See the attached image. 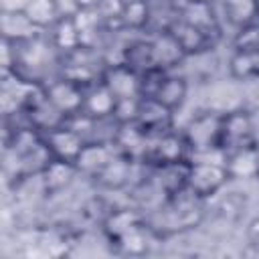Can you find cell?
I'll list each match as a JSON object with an SVG mask.
<instances>
[{
  "label": "cell",
  "instance_id": "6da1fadb",
  "mask_svg": "<svg viewBox=\"0 0 259 259\" xmlns=\"http://www.w3.org/2000/svg\"><path fill=\"white\" fill-rule=\"evenodd\" d=\"M190 144V152L221 146L223 113L210 107H196L190 117L178 125ZM223 148V146H221Z\"/></svg>",
  "mask_w": 259,
  "mask_h": 259
},
{
  "label": "cell",
  "instance_id": "7a4b0ae2",
  "mask_svg": "<svg viewBox=\"0 0 259 259\" xmlns=\"http://www.w3.org/2000/svg\"><path fill=\"white\" fill-rule=\"evenodd\" d=\"M229 184H231V174L227 170V164H217V162H190L186 188L194 196H198V198H202V200L208 202L221 190H225Z\"/></svg>",
  "mask_w": 259,
  "mask_h": 259
},
{
  "label": "cell",
  "instance_id": "3957f363",
  "mask_svg": "<svg viewBox=\"0 0 259 259\" xmlns=\"http://www.w3.org/2000/svg\"><path fill=\"white\" fill-rule=\"evenodd\" d=\"M257 144V130L253 111L249 107H237L223 113V132H221V146L229 154L233 150Z\"/></svg>",
  "mask_w": 259,
  "mask_h": 259
},
{
  "label": "cell",
  "instance_id": "277c9868",
  "mask_svg": "<svg viewBox=\"0 0 259 259\" xmlns=\"http://www.w3.org/2000/svg\"><path fill=\"white\" fill-rule=\"evenodd\" d=\"M47 99L65 115L73 117L83 113V101H85V87L71 81L69 77L57 73L49 81L42 83Z\"/></svg>",
  "mask_w": 259,
  "mask_h": 259
},
{
  "label": "cell",
  "instance_id": "5b68a950",
  "mask_svg": "<svg viewBox=\"0 0 259 259\" xmlns=\"http://www.w3.org/2000/svg\"><path fill=\"white\" fill-rule=\"evenodd\" d=\"M188 158H190V144L180 127H170L162 134L152 136L148 158H146L148 164L158 166V164L182 162Z\"/></svg>",
  "mask_w": 259,
  "mask_h": 259
},
{
  "label": "cell",
  "instance_id": "8992f818",
  "mask_svg": "<svg viewBox=\"0 0 259 259\" xmlns=\"http://www.w3.org/2000/svg\"><path fill=\"white\" fill-rule=\"evenodd\" d=\"M190 89H192V81L180 69L178 71H164L160 75L152 95H146V97H154L162 105L172 109L174 113H180L188 103Z\"/></svg>",
  "mask_w": 259,
  "mask_h": 259
},
{
  "label": "cell",
  "instance_id": "52a82bcc",
  "mask_svg": "<svg viewBox=\"0 0 259 259\" xmlns=\"http://www.w3.org/2000/svg\"><path fill=\"white\" fill-rule=\"evenodd\" d=\"M178 18H182L184 22L200 28L202 32L210 34L217 40L223 38V26L225 24L221 20L217 0H188L180 8Z\"/></svg>",
  "mask_w": 259,
  "mask_h": 259
},
{
  "label": "cell",
  "instance_id": "ba28073f",
  "mask_svg": "<svg viewBox=\"0 0 259 259\" xmlns=\"http://www.w3.org/2000/svg\"><path fill=\"white\" fill-rule=\"evenodd\" d=\"M77 180H81V174H79L75 162H67V160L53 158L47 164V168L40 172V182L47 192V198L67 194L75 186Z\"/></svg>",
  "mask_w": 259,
  "mask_h": 259
},
{
  "label": "cell",
  "instance_id": "9c48e42d",
  "mask_svg": "<svg viewBox=\"0 0 259 259\" xmlns=\"http://www.w3.org/2000/svg\"><path fill=\"white\" fill-rule=\"evenodd\" d=\"M150 45H152V57H154V67L160 71H178L186 59L182 47L174 38V34L164 28L150 32Z\"/></svg>",
  "mask_w": 259,
  "mask_h": 259
},
{
  "label": "cell",
  "instance_id": "30bf717a",
  "mask_svg": "<svg viewBox=\"0 0 259 259\" xmlns=\"http://www.w3.org/2000/svg\"><path fill=\"white\" fill-rule=\"evenodd\" d=\"M45 144L49 146L53 158L57 160H67V162H75L77 156L81 154L83 146L87 144V140L67 121L47 134H42Z\"/></svg>",
  "mask_w": 259,
  "mask_h": 259
},
{
  "label": "cell",
  "instance_id": "8fae6325",
  "mask_svg": "<svg viewBox=\"0 0 259 259\" xmlns=\"http://www.w3.org/2000/svg\"><path fill=\"white\" fill-rule=\"evenodd\" d=\"M101 81L109 87V91L117 97H142V75L127 67L125 63L105 65Z\"/></svg>",
  "mask_w": 259,
  "mask_h": 259
},
{
  "label": "cell",
  "instance_id": "7c38bea8",
  "mask_svg": "<svg viewBox=\"0 0 259 259\" xmlns=\"http://www.w3.org/2000/svg\"><path fill=\"white\" fill-rule=\"evenodd\" d=\"M150 142H152V136L140 123L132 121V123H119L113 146L119 154L132 158V160H144L146 162Z\"/></svg>",
  "mask_w": 259,
  "mask_h": 259
},
{
  "label": "cell",
  "instance_id": "4fadbf2b",
  "mask_svg": "<svg viewBox=\"0 0 259 259\" xmlns=\"http://www.w3.org/2000/svg\"><path fill=\"white\" fill-rule=\"evenodd\" d=\"M115 152H117V150H115L113 144L89 140V142L83 146V150H81V154L77 156V160H75V166H77L81 178H85V180L91 182V180L107 166V162L115 156Z\"/></svg>",
  "mask_w": 259,
  "mask_h": 259
},
{
  "label": "cell",
  "instance_id": "5bb4252c",
  "mask_svg": "<svg viewBox=\"0 0 259 259\" xmlns=\"http://www.w3.org/2000/svg\"><path fill=\"white\" fill-rule=\"evenodd\" d=\"M136 123H140L150 136H156L170 127H176V113L154 97H142Z\"/></svg>",
  "mask_w": 259,
  "mask_h": 259
},
{
  "label": "cell",
  "instance_id": "9a60e30c",
  "mask_svg": "<svg viewBox=\"0 0 259 259\" xmlns=\"http://www.w3.org/2000/svg\"><path fill=\"white\" fill-rule=\"evenodd\" d=\"M168 30L174 34V38L178 40V45L182 47L184 55L186 57H192V55H198V53H204V51H210V49H217V38H212L210 34L202 32L200 28L184 22L182 18H174L172 24L168 26Z\"/></svg>",
  "mask_w": 259,
  "mask_h": 259
},
{
  "label": "cell",
  "instance_id": "2e32d148",
  "mask_svg": "<svg viewBox=\"0 0 259 259\" xmlns=\"http://www.w3.org/2000/svg\"><path fill=\"white\" fill-rule=\"evenodd\" d=\"M227 170L233 182H251L259 178V146L251 144L227 154Z\"/></svg>",
  "mask_w": 259,
  "mask_h": 259
},
{
  "label": "cell",
  "instance_id": "e0dca14e",
  "mask_svg": "<svg viewBox=\"0 0 259 259\" xmlns=\"http://www.w3.org/2000/svg\"><path fill=\"white\" fill-rule=\"evenodd\" d=\"M217 6L223 24H227L233 32L259 20L257 0H217Z\"/></svg>",
  "mask_w": 259,
  "mask_h": 259
},
{
  "label": "cell",
  "instance_id": "ac0fdd59",
  "mask_svg": "<svg viewBox=\"0 0 259 259\" xmlns=\"http://www.w3.org/2000/svg\"><path fill=\"white\" fill-rule=\"evenodd\" d=\"M49 40L53 42V47L57 49V53L61 57L77 51L79 47H83V38H81V30L77 26V20H75V14L73 12H65L59 22L47 32Z\"/></svg>",
  "mask_w": 259,
  "mask_h": 259
},
{
  "label": "cell",
  "instance_id": "d6986e66",
  "mask_svg": "<svg viewBox=\"0 0 259 259\" xmlns=\"http://www.w3.org/2000/svg\"><path fill=\"white\" fill-rule=\"evenodd\" d=\"M117 97L109 91V87L99 79L97 83L85 87V101H83V113L91 119H107L113 117Z\"/></svg>",
  "mask_w": 259,
  "mask_h": 259
},
{
  "label": "cell",
  "instance_id": "ffe728a7",
  "mask_svg": "<svg viewBox=\"0 0 259 259\" xmlns=\"http://www.w3.org/2000/svg\"><path fill=\"white\" fill-rule=\"evenodd\" d=\"M188 170H190V162L182 160V162H170V164L152 166V176L158 182V186L164 190L166 196H174V194L186 190Z\"/></svg>",
  "mask_w": 259,
  "mask_h": 259
},
{
  "label": "cell",
  "instance_id": "44dd1931",
  "mask_svg": "<svg viewBox=\"0 0 259 259\" xmlns=\"http://www.w3.org/2000/svg\"><path fill=\"white\" fill-rule=\"evenodd\" d=\"M227 77L239 81L241 85L259 79V51H237L231 49L227 57Z\"/></svg>",
  "mask_w": 259,
  "mask_h": 259
},
{
  "label": "cell",
  "instance_id": "7402d4cb",
  "mask_svg": "<svg viewBox=\"0 0 259 259\" xmlns=\"http://www.w3.org/2000/svg\"><path fill=\"white\" fill-rule=\"evenodd\" d=\"M152 22L150 0H125L119 14V28L130 34H148Z\"/></svg>",
  "mask_w": 259,
  "mask_h": 259
},
{
  "label": "cell",
  "instance_id": "603a6c76",
  "mask_svg": "<svg viewBox=\"0 0 259 259\" xmlns=\"http://www.w3.org/2000/svg\"><path fill=\"white\" fill-rule=\"evenodd\" d=\"M0 28H2V38L10 40L14 45L18 42H26L38 34H42V30H38L24 12H2L0 16Z\"/></svg>",
  "mask_w": 259,
  "mask_h": 259
},
{
  "label": "cell",
  "instance_id": "cb8c5ba5",
  "mask_svg": "<svg viewBox=\"0 0 259 259\" xmlns=\"http://www.w3.org/2000/svg\"><path fill=\"white\" fill-rule=\"evenodd\" d=\"M22 12L42 32H49L59 22V18L65 14L61 0H30Z\"/></svg>",
  "mask_w": 259,
  "mask_h": 259
},
{
  "label": "cell",
  "instance_id": "d4e9b609",
  "mask_svg": "<svg viewBox=\"0 0 259 259\" xmlns=\"http://www.w3.org/2000/svg\"><path fill=\"white\" fill-rule=\"evenodd\" d=\"M231 49L237 51H259V20L233 32Z\"/></svg>",
  "mask_w": 259,
  "mask_h": 259
},
{
  "label": "cell",
  "instance_id": "484cf974",
  "mask_svg": "<svg viewBox=\"0 0 259 259\" xmlns=\"http://www.w3.org/2000/svg\"><path fill=\"white\" fill-rule=\"evenodd\" d=\"M140 103H142V97L117 99L115 109H113V119L117 123H132V121H136L138 113H140Z\"/></svg>",
  "mask_w": 259,
  "mask_h": 259
},
{
  "label": "cell",
  "instance_id": "4316f807",
  "mask_svg": "<svg viewBox=\"0 0 259 259\" xmlns=\"http://www.w3.org/2000/svg\"><path fill=\"white\" fill-rule=\"evenodd\" d=\"M30 0H2V12H22Z\"/></svg>",
  "mask_w": 259,
  "mask_h": 259
},
{
  "label": "cell",
  "instance_id": "83f0119b",
  "mask_svg": "<svg viewBox=\"0 0 259 259\" xmlns=\"http://www.w3.org/2000/svg\"><path fill=\"white\" fill-rule=\"evenodd\" d=\"M101 0H73V10H97Z\"/></svg>",
  "mask_w": 259,
  "mask_h": 259
},
{
  "label": "cell",
  "instance_id": "f1b7e54d",
  "mask_svg": "<svg viewBox=\"0 0 259 259\" xmlns=\"http://www.w3.org/2000/svg\"><path fill=\"white\" fill-rule=\"evenodd\" d=\"M257 6H259V0H257Z\"/></svg>",
  "mask_w": 259,
  "mask_h": 259
}]
</instances>
